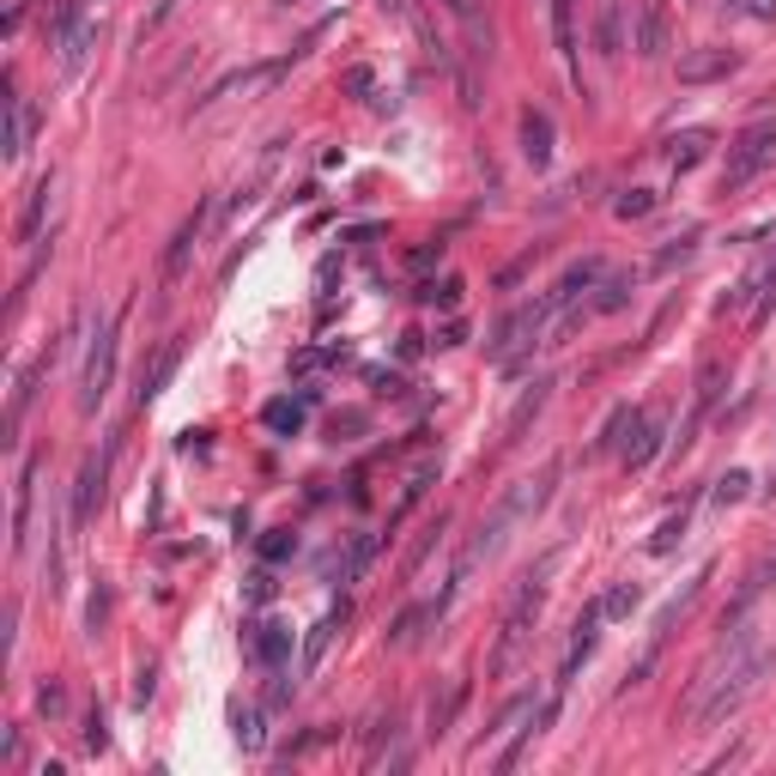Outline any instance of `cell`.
I'll return each mask as SVG.
<instances>
[{
  "instance_id": "obj_2",
  "label": "cell",
  "mask_w": 776,
  "mask_h": 776,
  "mask_svg": "<svg viewBox=\"0 0 776 776\" xmlns=\"http://www.w3.org/2000/svg\"><path fill=\"white\" fill-rule=\"evenodd\" d=\"M559 571V552L552 559H540L534 571L522 576V589H515V601H510V613H503V637H498V650H491V674H510L515 667V655H522V643H528V631H534V619H540V601H547V576Z\"/></svg>"
},
{
  "instance_id": "obj_38",
  "label": "cell",
  "mask_w": 776,
  "mask_h": 776,
  "mask_svg": "<svg viewBox=\"0 0 776 776\" xmlns=\"http://www.w3.org/2000/svg\"><path fill=\"white\" fill-rule=\"evenodd\" d=\"M346 92H370V68H353V73H346Z\"/></svg>"
},
{
  "instance_id": "obj_23",
  "label": "cell",
  "mask_w": 776,
  "mask_h": 776,
  "mask_svg": "<svg viewBox=\"0 0 776 776\" xmlns=\"http://www.w3.org/2000/svg\"><path fill=\"white\" fill-rule=\"evenodd\" d=\"M171 370H176V340L164 346L159 358H152V370H140V400H152V395H159V388H164V377H171Z\"/></svg>"
},
{
  "instance_id": "obj_9",
  "label": "cell",
  "mask_w": 776,
  "mask_h": 776,
  "mask_svg": "<svg viewBox=\"0 0 776 776\" xmlns=\"http://www.w3.org/2000/svg\"><path fill=\"white\" fill-rule=\"evenodd\" d=\"M741 68V55L734 49H697V55L680 61V85H709V80H728V73Z\"/></svg>"
},
{
  "instance_id": "obj_13",
  "label": "cell",
  "mask_w": 776,
  "mask_h": 776,
  "mask_svg": "<svg viewBox=\"0 0 776 776\" xmlns=\"http://www.w3.org/2000/svg\"><path fill=\"white\" fill-rule=\"evenodd\" d=\"M522 159L552 164V115L547 110H522Z\"/></svg>"
},
{
  "instance_id": "obj_36",
  "label": "cell",
  "mask_w": 776,
  "mask_h": 776,
  "mask_svg": "<svg viewBox=\"0 0 776 776\" xmlns=\"http://www.w3.org/2000/svg\"><path fill=\"white\" fill-rule=\"evenodd\" d=\"M722 7L746 12V19H758V24H770V19H776V0H722Z\"/></svg>"
},
{
  "instance_id": "obj_11",
  "label": "cell",
  "mask_w": 776,
  "mask_h": 776,
  "mask_svg": "<svg viewBox=\"0 0 776 776\" xmlns=\"http://www.w3.org/2000/svg\"><path fill=\"white\" fill-rule=\"evenodd\" d=\"M110 456L115 449H103V456H92L80 468V498H73V515H80V522H92V510L103 503V480H110Z\"/></svg>"
},
{
  "instance_id": "obj_40",
  "label": "cell",
  "mask_w": 776,
  "mask_h": 776,
  "mask_svg": "<svg viewBox=\"0 0 776 776\" xmlns=\"http://www.w3.org/2000/svg\"><path fill=\"white\" fill-rule=\"evenodd\" d=\"M443 7H449V12H468V0H443Z\"/></svg>"
},
{
  "instance_id": "obj_30",
  "label": "cell",
  "mask_w": 776,
  "mask_h": 776,
  "mask_svg": "<svg viewBox=\"0 0 776 776\" xmlns=\"http://www.w3.org/2000/svg\"><path fill=\"white\" fill-rule=\"evenodd\" d=\"M43 213H49V183H37L31 206H24V218H19V237H31V231L43 225Z\"/></svg>"
},
{
  "instance_id": "obj_10",
  "label": "cell",
  "mask_w": 776,
  "mask_h": 776,
  "mask_svg": "<svg viewBox=\"0 0 776 776\" xmlns=\"http://www.w3.org/2000/svg\"><path fill=\"white\" fill-rule=\"evenodd\" d=\"M31 134H37L31 103L19 98V85H7V159H12V164H19L24 152H31Z\"/></svg>"
},
{
  "instance_id": "obj_12",
  "label": "cell",
  "mask_w": 776,
  "mask_h": 776,
  "mask_svg": "<svg viewBox=\"0 0 776 776\" xmlns=\"http://www.w3.org/2000/svg\"><path fill=\"white\" fill-rule=\"evenodd\" d=\"M201 231H206V206H194V213L183 218V231H176L171 255H164V279H183L188 274V255H194V243H201Z\"/></svg>"
},
{
  "instance_id": "obj_4",
  "label": "cell",
  "mask_w": 776,
  "mask_h": 776,
  "mask_svg": "<svg viewBox=\"0 0 776 776\" xmlns=\"http://www.w3.org/2000/svg\"><path fill=\"white\" fill-rule=\"evenodd\" d=\"M770 159H776V115H765V122H753V127L734 134L728 164H722V194H741Z\"/></svg>"
},
{
  "instance_id": "obj_16",
  "label": "cell",
  "mask_w": 776,
  "mask_h": 776,
  "mask_svg": "<svg viewBox=\"0 0 776 776\" xmlns=\"http://www.w3.org/2000/svg\"><path fill=\"white\" fill-rule=\"evenodd\" d=\"M340 625H346V601H340V606H328V613H321V625L309 631V643H304V667H309V674L321 667V655H328V643H334V637H340Z\"/></svg>"
},
{
  "instance_id": "obj_7",
  "label": "cell",
  "mask_w": 776,
  "mask_h": 776,
  "mask_svg": "<svg viewBox=\"0 0 776 776\" xmlns=\"http://www.w3.org/2000/svg\"><path fill=\"white\" fill-rule=\"evenodd\" d=\"M601 279H606V267H601V262H571L559 279H552V292H547V297H552V309H576V304H582V292H594Z\"/></svg>"
},
{
  "instance_id": "obj_17",
  "label": "cell",
  "mask_w": 776,
  "mask_h": 776,
  "mask_svg": "<svg viewBox=\"0 0 776 776\" xmlns=\"http://www.w3.org/2000/svg\"><path fill=\"white\" fill-rule=\"evenodd\" d=\"M540 407H547V382H534V388H528L522 400H515L510 425H503V443H522V431H528V425L540 419Z\"/></svg>"
},
{
  "instance_id": "obj_5",
  "label": "cell",
  "mask_w": 776,
  "mask_h": 776,
  "mask_svg": "<svg viewBox=\"0 0 776 776\" xmlns=\"http://www.w3.org/2000/svg\"><path fill=\"white\" fill-rule=\"evenodd\" d=\"M115 382V321L110 328H98L92 353H85V370H80V412H98L103 395H110Z\"/></svg>"
},
{
  "instance_id": "obj_22",
  "label": "cell",
  "mask_w": 776,
  "mask_h": 776,
  "mask_svg": "<svg viewBox=\"0 0 776 776\" xmlns=\"http://www.w3.org/2000/svg\"><path fill=\"white\" fill-rule=\"evenodd\" d=\"M637 43H643V55H662V49H667V24H662V0H650V7H643V37H637Z\"/></svg>"
},
{
  "instance_id": "obj_31",
  "label": "cell",
  "mask_w": 776,
  "mask_h": 776,
  "mask_svg": "<svg viewBox=\"0 0 776 776\" xmlns=\"http://www.w3.org/2000/svg\"><path fill=\"white\" fill-rule=\"evenodd\" d=\"M746 486H753V473H741V468L722 473V480H716V503H741V498H746Z\"/></svg>"
},
{
  "instance_id": "obj_34",
  "label": "cell",
  "mask_w": 776,
  "mask_h": 776,
  "mask_svg": "<svg viewBox=\"0 0 776 776\" xmlns=\"http://www.w3.org/2000/svg\"><path fill=\"white\" fill-rule=\"evenodd\" d=\"M419 297H425V304H443V309H456V304H461V279H443V286L431 279V286H425Z\"/></svg>"
},
{
  "instance_id": "obj_8",
  "label": "cell",
  "mask_w": 776,
  "mask_h": 776,
  "mask_svg": "<svg viewBox=\"0 0 776 776\" xmlns=\"http://www.w3.org/2000/svg\"><path fill=\"white\" fill-rule=\"evenodd\" d=\"M279 73H286V61H262V68H243V73H225V80L206 92V103H218V98H255V92H267V85H279Z\"/></svg>"
},
{
  "instance_id": "obj_15",
  "label": "cell",
  "mask_w": 776,
  "mask_h": 776,
  "mask_svg": "<svg viewBox=\"0 0 776 776\" xmlns=\"http://www.w3.org/2000/svg\"><path fill=\"white\" fill-rule=\"evenodd\" d=\"M594 49L606 61L625 55V31H619V0H594Z\"/></svg>"
},
{
  "instance_id": "obj_21",
  "label": "cell",
  "mask_w": 776,
  "mask_h": 776,
  "mask_svg": "<svg viewBox=\"0 0 776 776\" xmlns=\"http://www.w3.org/2000/svg\"><path fill=\"white\" fill-rule=\"evenodd\" d=\"M655 449H662V437H655V425L643 419L637 431H631V443H625V468H650V461H655Z\"/></svg>"
},
{
  "instance_id": "obj_26",
  "label": "cell",
  "mask_w": 776,
  "mask_h": 776,
  "mask_svg": "<svg viewBox=\"0 0 776 776\" xmlns=\"http://www.w3.org/2000/svg\"><path fill=\"white\" fill-rule=\"evenodd\" d=\"M625 297H631V279H601V297L582 304V309H589V316H613V309H625Z\"/></svg>"
},
{
  "instance_id": "obj_25",
  "label": "cell",
  "mask_w": 776,
  "mask_h": 776,
  "mask_svg": "<svg viewBox=\"0 0 776 776\" xmlns=\"http://www.w3.org/2000/svg\"><path fill=\"white\" fill-rule=\"evenodd\" d=\"M637 601H643V589H637V582H613V589L601 594V613H606V619H625Z\"/></svg>"
},
{
  "instance_id": "obj_27",
  "label": "cell",
  "mask_w": 776,
  "mask_h": 776,
  "mask_svg": "<svg viewBox=\"0 0 776 776\" xmlns=\"http://www.w3.org/2000/svg\"><path fill=\"white\" fill-rule=\"evenodd\" d=\"M267 425H274V431H297V425H304V407H297V400H267V412H262Z\"/></svg>"
},
{
  "instance_id": "obj_35",
  "label": "cell",
  "mask_w": 776,
  "mask_h": 776,
  "mask_svg": "<svg viewBox=\"0 0 776 776\" xmlns=\"http://www.w3.org/2000/svg\"><path fill=\"white\" fill-rule=\"evenodd\" d=\"M680 534H685V510H680V515H667V522H662V534L650 540V552H674V540H680Z\"/></svg>"
},
{
  "instance_id": "obj_32",
  "label": "cell",
  "mask_w": 776,
  "mask_h": 776,
  "mask_svg": "<svg viewBox=\"0 0 776 776\" xmlns=\"http://www.w3.org/2000/svg\"><path fill=\"white\" fill-rule=\"evenodd\" d=\"M237 741H243V753H262V716L255 709H237Z\"/></svg>"
},
{
  "instance_id": "obj_19",
  "label": "cell",
  "mask_w": 776,
  "mask_h": 776,
  "mask_svg": "<svg viewBox=\"0 0 776 776\" xmlns=\"http://www.w3.org/2000/svg\"><path fill=\"white\" fill-rule=\"evenodd\" d=\"M571 19H576V0H552V37H559V55L576 68V31H571Z\"/></svg>"
},
{
  "instance_id": "obj_33",
  "label": "cell",
  "mask_w": 776,
  "mask_h": 776,
  "mask_svg": "<svg viewBox=\"0 0 776 776\" xmlns=\"http://www.w3.org/2000/svg\"><path fill=\"white\" fill-rule=\"evenodd\" d=\"M650 206H655V194H650V188H631V194H619L613 213H619V218H643Z\"/></svg>"
},
{
  "instance_id": "obj_20",
  "label": "cell",
  "mask_w": 776,
  "mask_h": 776,
  "mask_svg": "<svg viewBox=\"0 0 776 776\" xmlns=\"http://www.w3.org/2000/svg\"><path fill=\"white\" fill-rule=\"evenodd\" d=\"M637 425H643L637 407H613V419H606V431H601V449H619V456H625V443H631L625 431H637Z\"/></svg>"
},
{
  "instance_id": "obj_14",
  "label": "cell",
  "mask_w": 776,
  "mask_h": 776,
  "mask_svg": "<svg viewBox=\"0 0 776 776\" xmlns=\"http://www.w3.org/2000/svg\"><path fill=\"white\" fill-rule=\"evenodd\" d=\"M709 159V127H685V134L667 140V164L685 176V171H697V164Z\"/></svg>"
},
{
  "instance_id": "obj_18",
  "label": "cell",
  "mask_w": 776,
  "mask_h": 776,
  "mask_svg": "<svg viewBox=\"0 0 776 776\" xmlns=\"http://www.w3.org/2000/svg\"><path fill=\"white\" fill-rule=\"evenodd\" d=\"M286 655H292V631L286 625H262V631H255V662H262V667H279Z\"/></svg>"
},
{
  "instance_id": "obj_6",
  "label": "cell",
  "mask_w": 776,
  "mask_h": 776,
  "mask_svg": "<svg viewBox=\"0 0 776 776\" xmlns=\"http://www.w3.org/2000/svg\"><path fill=\"white\" fill-rule=\"evenodd\" d=\"M722 377H728V370L716 365V358H709L704 370H697V395H692V412H685V425H680V449H692L697 443V425L709 419V412H716V395H722Z\"/></svg>"
},
{
  "instance_id": "obj_37",
  "label": "cell",
  "mask_w": 776,
  "mask_h": 776,
  "mask_svg": "<svg viewBox=\"0 0 776 776\" xmlns=\"http://www.w3.org/2000/svg\"><path fill=\"white\" fill-rule=\"evenodd\" d=\"M292 547H297V540L286 534V528H274V534H267V540H262V559H286V552H292Z\"/></svg>"
},
{
  "instance_id": "obj_39",
  "label": "cell",
  "mask_w": 776,
  "mask_h": 776,
  "mask_svg": "<svg viewBox=\"0 0 776 776\" xmlns=\"http://www.w3.org/2000/svg\"><path fill=\"white\" fill-rule=\"evenodd\" d=\"M37 704H43L49 716H55V709H61V685H43V692H37Z\"/></svg>"
},
{
  "instance_id": "obj_29",
  "label": "cell",
  "mask_w": 776,
  "mask_h": 776,
  "mask_svg": "<svg viewBox=\"0 0 776 776\" xmlns=\"http://www.w3.org/2000/svg\"><path fill=\"white\" fill-rule=\"evenodd\" d=\"M692 249H697V231H685V237H674V243H667L662 255H655V274H667V267H680V262H685V255H692Z\"/></svg>"
},
{
  "instance_id": "obj_28",
  "label": "cell",
  "mask_w": 776,
  "mask_h": 776,
  "mask_svg": "<svg viewBox=\"0 0 776 776\" xmlns=\"http://www.w3.org/2000/svg\"><path fill=\"white\" fill-rule=\"evenodd\" d=\"M370 552H377V540H370V534H358V540H353V552L340 559V571H334V576H340V582H353V576L370 564Z\"/></svg>"
},
{
  "instance_id": "obj_1",
  "label": "cell",
  "mask_w": 776,
  "mask_h": 776,
  "mask_svg": "<svg viewBox=\"0 0 776 776\" xmlns=\"http://www.w3.org/2000/svg\"><path fill=\"white\" fill-rule=\"evenodd\" d=\"M753 680H758V643H753V631L734 625L728 643L716 650V662L692 680L685 716H692V722H722L728 709H741V697L753 692Z\"/></svg>"
},
{
  "instance_id": "obj_3",
  "label": "cell",
  "mask_w": 776,
  "mask_h": 776,
  "mask_svg": "<svg viewBox=\"0 0 776 776\" xmlns=\"http://www.w3.org/2000/svg\"><path fill=\"white\" fill-rule=\"evenodd\" d=\"M559 316L552 309V297H534V304H522V309H510V316L491 328V340H486V353L498 358V365H515L522 353H534L540 340H547V321Z\"/></svg>"
},
{
  "instance_id": "obj_24",
  "label": "cell",
  "mask_w": 776,
  "mask_h": 776,
  "mask_svg": "<svg viewBox=\"0 0 776 776\" xmlns=\"http://www.w3.org/2000/svg\"><path fill=\"white\" fill-rule=\"evenodd\" d=\"M776 309V255L770 262H758V297H753V321H770Z\"/></svg>"
}]
</instances>
